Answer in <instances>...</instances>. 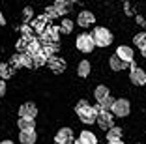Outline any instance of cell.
I'll return each instance as SVG.
<instances>
[{
	"label": "cell",
	"instance_id": "obj_10",
	"mask_svg": "<svg viewBox=\"0 0 146 144\" xmlns=\"http://www.w3.org/2000/svg\"><path fill=\"white\" fill-rule=\"evenodd\" d=\"M19 116H28V118H36L38 116V107L34 103H25L19 109Z\"/></svg>",
	"mask_w": 146,
	"mask_h": 144
},
{
	"label": "cell",
	"instance_id": "obj_22",
	"mask_svg": "<svg viewBox=\"0 0 146 144\" xmlns=\"http://www.w3.org/2000/svg\"><path fill=\"white\" fill-rule=\"evenodd\" d=\"M133 43L139 47V49H142V47H146V32H141V34H137L133 38Z\"/></svg>",
	"mask_w": 146,
	"mask_h": 144
},
{
	"label": "cell",
	"instance_id": "obj_15",
	"mask_svg": "<svg viewBox=\"0 0 146 144\" xmlns=\"http://www.w3.org/2000/svg\"><path fill=\"white\" fill-rule=\"evenodd\" d=\"M79 142L81 144H98V137L92 131H82L79 135Z\"/></svg>",
	"mask_w": 146,
	"mask_h": 144
},
{
	"label": "cell",
	"instance_id": "obj_25",
	"mask_svg": "<svg viewBox=\"0 0 146 144\" xmlns=\"http://www.w3.org/2000/svg\"><path fill=\"white\" fill-rule=\"evenodd\" d=\"M23 56V66H26V68H32L34 66V58H32V54L28 52V54H21Z\"/></svg>",
	"mask_w": 146,
	"mask_h": 144
},
{
	"label": "cell",
	"instance_id": "obj_7",
	"mask_svg": "<svg viewBox=\"0 0 146 144\" xmlns=\"http://www.w3.org/2000/svg\"><path fill=\"white\" fill-rule=\"evenodd\" d=\"M54 140L58 144H71L73 142V131L69 127H62L60 131L54 135Z\"/></svg>",
	"mask_w": 146,
	"mask_h": 144
},
{
	"label": "cell",
	"instance_id": "obj_34",
	"mask_svg": "<svg viewBox=\"0 0 146 144\" xmlns=\"http://www.w3.org/2000/svg\"><path fill=\"white\" fill-rule=\"evenodd\" d=\"M71 2H81V0H71Z\"/></svg>",
	"mask_w": 146,
	"mask_h": 144
},
{
	"label": "cell",
	"instance_id": "obj_8",
	"mask_svg": "<svg viewBox=\"0 0 146 144\" xmlns=\"http://www.w3.org/2000/svg\"><path fill=\"white\" fill-rule=\"evenodd\" d=\"M116 56L120 60H124L125 64H133V49L131 47H125V45L118 47L116 49Z\"/></svg>",
	"mask_w": 146,
	"mask_h": 144
},
{
	"label": "cell",
	"instance_id": "obj_21",
	"mask_svg": "<svg viewBox=\"0 0 146 144\" xmlns=\"http://www.w3.org/2000/svg\"><path fill=\"white\" fill-rule=\"evenodd\" d=\"M32 58H34V66H43V64L47 62V54L43 51L36 52V54H32Z\"/></svg>",
	"mask_w": 146,
	"mask_h": 144
},
{
	"label": "cell",
	"instance_id": "obj_16",
	"mask_svg": "<svg viewBox=\"0 0 146 144\" xmlns=\"http://www.w3.org/2000/svg\"><path fill=\"white\" fill-rule=\"evenodd\" d=\"M36 131L34 129H30V131H21V135H19V140H21L23 144H34L36 142Z\"/></svg>",
	"mask_w": 146,
	"mask_h": 144
},
{
	"label": "cell",
	"instance_id": "obj_30",
	"mask_svg": "<svg viewBox=\"0 0 146 144\" xmlns=\"http://www.w3.org/2000/svg\"><path fill=\"white\" fill-rule=\"evenodd\" d=\"M6 25V19H4V15H2V11H0V26H4Z\"/></svg>",
	"mask_w": 146,
	"mask_h": 144
},
{
	"label": "cell",
	"instance_id": "obj_17",
	"mask_svg": "<svg viewBox=\"0 0 146 144\" xmlns=\"http://www.w3.org/2000/svg\"><path fill=\"white\" fill-rule=\"evenodd\" d=\"M90 69H92L90 62H88V60H82V62L79 64V68H77V73H79V77H88L90 75Z\"/></svg>",
	"mask_w": 146,
	"mask_h": 144
},
{
	"label": "cell",
	"instance_id": "obj_33",
	"mask_svg": "<svg viewBox=\"0 0 146 144\" xmlns=\"http://www.w3.org/2000/svg\"><path fill=\"white\" fill-rule=\"evenodd\" d=\"M0 144H13V142H11V140H2Z\"/></svg>",
	"mask_w": 146,
	"mask_h": 144
},
{
	"label": "cell",
	"instance_id": "obj_4",
	"mask_svg": "<svg viewBox=\"0 0 146 144\" xmlns=\"http://www.w3.org/2000/svg\"><path fill=\"white\" fill-rule=\"evenodd\" d=\"M112 114L118 116V118H124V116L129 114V110H131V107H129V101L127 99H114V105H112Z\"/></svg>",
	"mask_w": 146,
	"mask_h": 144
},
{
	"label": "cell",
	"instance_id": "obj_2",
	"mask_svg": "<svg viewBox=\"0 0 146 144\" xmlns=\"http://www.w3.org/2000/svg\"><path fill=\"white\" fill-rule=\"evenodd\" d=\"M92 38H94L96 47H109L112 43V34L111 30L103 28V26H98V28L92 32Z\"/></svg>",
	"mask_w": 146,
	"mask_h": 144
},
{
	"label": "cell",
	"instance_id": "obj_20",
	"mask_svg": "<svg viewBox=\"0 0 146 144\" xmlns=\"http://www.w3.org/2000/svg\"><path fill=\"white\" fill-rule=\"evenodd\" d=\"M11 66H8V64H0V79H9L11 77Z\"/></svg>",
	"mask_w": 146,
	"mask_h": 144
},
{
	"label": "cell",
	"instance_id": "obj_37",
	"mask_svg": "<svg viewBox=\"0 0 146 144\" xmlns=\"http://www.w3.org/2000/svg\"><path fill=\"white\" fill-rule=\"evenodd\" d=\"M54 144H58V142H54Z\"/></svg>",
	"mask_w": 146,
	"mask_h": 144
},
{
	"label": "cell",
	"instance_id": "obj_1",
	"mask_svg": "<svg viewBox=\"0 0 146 144\" xmlns=\"http://www.w3.org/2000/svg\"><path fill=\"white\" fill-rule=\"evenodd\" d=\"M75 110H77V114H79V118H81V122H84V123H92V122H96V118H98L96 110L88 105V101H86V99H81V101L77 103V107H75Z\"/></svg>",
	"mask_w": 146,
	"mask_h": 144
},
{
	"label": "cell",
	"instance_id": "obj_12",
	"mask_svg": "<svg viewBox=\"0 0 146 144\" xmlns=\"http://www.w3.org/2000/svg\"><path fill=\"white\" fill-rule=\"evenodd\" d=\"M19 129L21 131H30V129H34L36 127V120L34 118H28V116H21V120L17 122Z\"/></svg>",
	"mask_w": 146,
	"mask_h": 144
},
{
	"label": "cell",
	"instance_id": "obj_36",
	"mask_svg": "<svg viewBox=\"0 0 146 144\" xmlns=\"http://www.w3.org/2000/svg\"><path fill=\"white\" fill-rule=\"evenodd\" d=\"M144 28H146V21H144Z\"/></svg>",
	"mask_w": 146,
	"mask_h": 144
},
{
	"label": "cell",
	"instance_id": "obj_31",
	"mask_svg": "<svg viewBox=\"0 0 146 144\" xmlns=\"http://www.w3.org/2000/svg\"><path fill=\"white\" fill-rule=\"evenodd\" d=\"M107 144H124V142H122V139H118V140H109Z\"/></svg>",
	"mask_w": 146,
	"mask_h": 144
},
{
	"label": "cell",
	"instance_id": "obj_14",
	"mask_svg": "<svg viewBox=\"0 0 146 144\" xmlns=\"http://www.w3.org/2000/svg\"><path fill=\"white\" fill-rule=\"evenodd\" d=\"M109 66H111V69L112 71H122V69H125L129 66V64H125L124 60H120L118 58V56H111V58H109Z\"/></svg>",
	"mask_w": 146,
	"mask_h": 144
},
{
	"label": "cell",
	"instance_id": "obj_5",
	"mask_svg": "<svg viewBox=\"0 0 146 144\" xmlns=\"http://www.w3.org/2000/svg\"><path fill=\"white\" fill-rule=\"evenodd\" d=\"M96 122H98V125L101 127V129H111L112 125H114V116L109 112V110H101L98 114V118H96Z\"/></svg>",
	"mask_w": 146,
	"mask_h": 144
},
{
	"label": "cell",
	"instance_id": "obj_32",
	"mask_svg": "<svg viewBox=\"0 0 146 144\" xmlns=\"http://www.w3.org/2000/svg\"><path fill=\"white\" fill-rule=\"evenodd\" d=\"M141 52H142V56L146 58V47H142V49H141Z\"/></svg>",
	"mask_w": 146,
	"mask_h": 144
},
{
	"label": "cell",
	"instance_id": "obj_23",
	"mask_svg": "<svg viewBox=\"0 0 146 144\" xmlns=\"http://www.w3.org/2000/svg\"><path fill=\"white\" fill-rule=\"evenodd\" d=\"M71 30H73V21H71V19H64V21H62V25H60V32L69 34Z\"/></svg>",
	"mask_w": 146,
	"mask_h": 144
},
{
	"label": "cell",
	"instance_id": "obj_26",
	"mask_svg": "<svg viewBox=\"0 0 146 144\" xmlns=\"http://www.w3.org/2000/svg\"><path fill=\"white\" fill-rule=\"evenodd\" d=\"M58 15H60V13L56 11L54 6H52V8H47V9H45V19H54V17H58Z\"/></svg>",
	"mask_w": 146,
	"mask_h": 144
},
{
	"label": "cell",
	"instance_id": "obj_11",
	"mask_svg": "<svg viewBox=\"0 0 146 144\" xmlns=\"http://www.w3.org/2000/svg\"><path fill=\"white\" fill-rule=\"evenodd\" d=\"M47 64H49V68H51L52 71H56V73H62L66 69V62L60 60V58H56V56H49Z\"/></svg>",
	"mask_w": 146,
	"mask_h": 144
},
{
	"label": "cell",
	"instance_id": "obj_27",
	"mask_svg": "<svg viewBox=\"0 0 146 144\" xmlns=\"http://www.w3.org/2000/svg\"><path fill=\"white\" fill-rule=\"evenodd\" d=\"M11 66H13V68H21V66H23V56L21 54L11 56Z\"/></svg>",
	"mask_w": 146,
	"mask_h": 144
},
{
	"label": "cell",
	"instance_id": "obj_28",
	"mask_svg": "<svg viewBox=\"0 0 146 144\" xmlns=\"http://www.w3.org/2000/svg\"><path fill=\"white\" fill-rule=\"evenodd\" d=\"M32 15H34V9H32L30 6H26V8L23 9V17H25L26 21H28V19H32Z\"/></svg>",
	"mask_w": 146,
	"mask_h": 144
},
{
	"label": "cell",
	"instance_id": "obj_18",
	"mask_svg": "<svg viewBox=\"0 0 146 144\" xmlns=\"http://www.w3.org/2000/svg\"><path fill=\"white\" fill-rule=\"evenodd\" d=\"M118 139H122V129L120 127L112 125L111 129H107V140H118Z\"/></svg>",
	"mask_w": 146,
	"mask_h": 144
},
{
	"label": "cell",
	"instance_id": "obj_3",
	"mask_svg": "<svg viewBox=\"0 0 146 144\" xmlns=\"http://www.w3.org/2000/svg\"><path fill=\"white\" fill-rule=\"evenodd\" d=\"M75 45H77V49L81 52H92L94 51V38H92V34H81L77 38V41H75Z\"/></svg>",
	"mask_w": 146,
	"mask_h": 144
},
{
	"label": "cell",
	"instance_id": "obj_9",
	"mask_svg": "<svg viewBox=\"0 0 146 144\" xmlns=\"http://www.w3.org/2000/svg\"><path fill=\"white\" fill-rule=\"evenodd\" d=\"M96 21V17L92 15V11H81L77 15V25L86 28V26H92V23Z\"/></svg>",
	"mask_w": 146,
	"mask_h": 144
},
{
	"label": "cell",
	"instance_id": "obj_19",
	"mask_svg": "<svg viewBox=\"0 0 146 144\" xmlns=\"http://www.w3.org/2000/svg\"><path fill=\"white\" fill-rule=\"evenodd\" d=\"M94 96H96V99H98V103H99L101 99H105L109 96V88H107V86H103V84L98 86V88H96V92H94Z\"/></svg>",
	"mask_w": 146,
	"mask_h": 144
},
{
	"label": "cell",
	"instance_id": "obj_29",
	"mask_svg": "<svg viewBox=\"0 0 146 144\" xmlns=\"http://www.w3.org/2000/svg\"><path fill=\"white\" fill-rule=\"evenodd\" d=\"M6 94V82H4V79H0V98Z\"/></svg>",
	"mask_w": 146,
	"mask_h": 144
},
{
	"label": "cell",
	"instance_id": "obj_35",
	"mask_svg": "<svg viewBox=\"0 0 146 144\" xmlns=\"http://www.w3.org/2000/svg\"><path fill=\"white\" fill-rule=\"evenodd\" d=\"M75 144H81V142H79V140H77V142H75Z\"/></svg>",
	"mask_w": 146,
	"mask_h": 144
},
{
	"label": "cell",
	"instance_id": "obj_24",
	"mask_svg": "<svg viewBox=\"0 0 146 144\" xmlns=\"http://www.w3.org/2000/svg\"><path fill=\"white\" fill-rule=\"evenodd\" d=\"M99 105H101V109H103V110H111L112 105H114V99H112L111 96H107L105 99H101V101H99Z\"/></svg>",
	"mask_w": 146,
	"mask_h": 144
},
{
	"label": "cell",
	"instance_id": "obj_13",
	"mask_svg": "<svg viewBox=\"0 0 146 144\" xmlns=\"http://www.w3.org/2000/svg\"><path fill=\"white\" fill-rule=\"evenodd\" d=\"M71 0H56L54 2V8H56V11L60 13V15H66V13H69L71 11Z\"/></svg>",
	"mask_w": 146,
	"mask_h": 144
},
{
	"label": "cell",
	"instance_id": "obj_6",
	"mask_svg": "<svg viewBox=\"0 0 146 144\" xmlns=\"http://www.w3.org/2000/svg\"><path fill=\"white\" fill-rule=\"evenodd\" d=\"M131 66V73H129V79H131V82L137 86H144L146 84V73L142 71L141 68H135L133 64H129Z\"/></svg>",
	"mask_w": 146,
	"mask_h": 144
}]
</instances>
